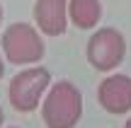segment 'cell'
<instances>
[{
	"mask_svg": "<svg viewBox=\"0 0 131 128\" xmlns=\"http://www.w3.org/2000/svg\"><path fill=\"white\" fill-rule=\"evenodd\" d=\"M49 85H51V73L46 68H27L10 80V104L22 114H29L39 106L41 97L49 92Z\"/></svg>",
	"mask_w": 131,
	"mask_h": 128,
	"instance_id": "2",
	"label": "cell"
},
{
	"mask_svg": "<svg viewBox=\"0 0 131 128\" xmlns=\"http://www.w3.org/2000/svg\"><path fill=\"white\" fill-rule=\"evenodd\" d=\"M3 73H5V65H3V58H0V77H3Z\"/></svg>",
	"mask_w": 131,
	"mask_h": 128,
	"instance_id": "8",
	"label": "cell"
},
{
	"mask_svg": "<svg viewBox=\"0 0 131 128\" xmlns=\"http://www.w3.org/2000/svg\"><path fill=\"white\" fill-rule=\"evenodd\" d=\"M3 53L7 56L10 63L27 65L37 63L44 56V39L39 29H34L27 22H15L5 29L3 34Z\"/></svg>",
	"mask_w": 131,
	"mask_h": 128,
	"instance_id": "3",
	"label": "cell"
},
{
	"mask_svg": "<svg viewBox=\"0 0 131 128\" xmlns=\"http://www.w3.org/2000/svg\"><path fill=\"white\" fill-rule=\"evenodd\" d=\"M34 22L41 34H49V36L66 34L68 0H37L34 3Z\"/></svg>",
	"mask_w": 131,
	"mask_h": 128,
	"instance_id": "6",
	"label": "cell"
},
{
	"mask_svg": "<svg viewBox=\"0 0 131 128\" xmlns=\"http://www.w3.org/2000/svg\"><path fill=\"white\" fill-rule=\"evenodd\" d=\"M0 22H3V7H0Z\"/></svg>",
	"mask_w": 131,
	"mask_h": 128,
	"instance_id": "11",
	"label": "cell"
},
{
	"mask_svg": "<svg viewBox=\"0 0 131 128\" xmlns=\"http://www.w3.org/2000/svg\"><path fill=\"white\" fill-rule=\"evenodd\" d=\"M88 63L100 73H109L117 65H122L124 56H126V39L122 32L112 27H102L88 39V48H85Z\"/></svg>",
	"mask_w": 131,
	"mask_h": 128,
	"instance_id": "4",
	"label": "cell"
},
{
	"mask_svg": "<svg viewBox=\"0 0 131 128\" xmlns=\"http://www.w3.org/2000/svg\"><path fill=\"white\" fill-rule=\"evenodd\" d=\"M97 102L109 114L131 111V75H124V73L107 75L97 87Z\"/></svg>",
	"mask_w": 131,
	"mask_h": 128,
	"instance_id": "5",
	"label": "cell"
},
{
	"mask_svg": "<svg viewBox=\"0 0 131 128\" xmlns=\"http://www.w3.org/2000/svg\"><path fill=\"white\" fill-rule=\"evenodd\" d=\"M83 116V92L68 80L51 85L41 102V119L46 128H75Z\"/></svg>",
	"mask_w": 131,
	"mask_h": 128,
	"instance_id": "1",
	"label": "cell"
},
{
	"mask_svg": "<svg viewBox=\"0 0 131 128\" xmlns=\"http://www.w3.org/2000/svg\"><path fill=\"white\" fill-rule=\"evenodd\" d=\"M124 128H131V119H129V121H126V123H124Z\"/></svg>",
	"mask_w": 131,
	"mask_h": 128,
	"instance_id": "10",
	"label": "cell"
},
{
	"mask_svg": "<svg viewBox=\"0 0 131 128\" xmlns=\"http://www.w3.org/2000/svg\"><path fill=\"white\" fill-rule=\"evenodd\" d=\"M68 17L78 29H92L102 17L100 0H68Z\"/></svg>",
	"mask_w": 131,
	"mask_h": 128,
	"instance_id": "7",
	"label": "cell"
},
{
	"mask_svg": "<svg viewBox=\"0 0 131 128\" xmlns=\"http://www.w3.org/2000/svg\"><path fill=\"white\" fill-rule=\"evenodd\" d=\"M3 121H5V114H3V109H0V126H3Z\"/></svg>",
	"mask_w": 131,
	"mask_h": 128,
	"instance_id": "9",
	"label": "cell"
}]
</instances>
